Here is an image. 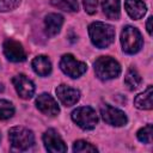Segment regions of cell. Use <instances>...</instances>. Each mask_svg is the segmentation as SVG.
Returning a JSON list of instances; mask_svg holds the SVG:
<instances>
[{"label": "cell", "instance_id": "obj_4", "mask_svg": "<svg viewBox=\"0 0 153 153\" xmlns=\"http://www.w3.org/2000/svg\"><path fill=\"white\" fill-rule=\"evenodd\" d=\"M121 44H122L123 51L126 54L131 55L140 51L143 44V39L140 31L136 27L131 25H127L123 27L121 33Z\"/></svg>", "mask_w": 153, "mask_h": 153}, {"label": "cell", "instance_id": "obj_5", "mask_svg": "<svg viewBox=\"0 0 153 153\" xmlns=\"http://www.w3.org/2000/svg\"><path fill=\"white\" fill-rule=\"evenodd\" d=\"M72 120L84 130H91L98 123L96 110L91 106H80L72 112Z\"/></svg>", "mask_w": 153, "mask_h": 153}, {"label": "cell", "instance_id": "obj_24", "mask_svg": "<svg viewBox=\"0 0 153 153\" xmlns=\"http://www.w3.org/2000/svg\"><path fill=\"white\" fill-rule=\"evenodd\" d=\"M98 0H84V8L88 14H93L97 11Z\"/></svg>", "mask_w": 153, "mask_h": 153}, {"label": "cell", "instance_id": "obj_19", "mask_svg": "<svg viewBox=\"0 0 153 153\" xmlns=\"http://www.w3.org/2000/svg\"><path fill=\"white\" fill-rule=\"evenodd\" d=\"M51 5L66 12H75L79 8L78 0H50Z\"/></svg>", "mask_w": 153, "mask_h": 153}, {"label": "cell", "instance_id": "obj_15", "mask_svg": "<svg viewBox=\"0 0 153 153\" xmlns=\"http://www.w3.org/2000/svg\"><path fill=\"white\" fill-rule=\"evenodd\" d=\"M31 66H32V69L35 71V73L41 75V76H47L51 73V62L44 55L36 56L32 60Z\"/></svg>", "mask_w": 153, "mask_h": 153}, {"label": "cell", "instance_id": "obj_21", "mask_svg": "<svg viewBox=\"0 0 153 153\" xmlns=\"http://www.w3.org/2000/svg\"><path fill=\"white\" fill-rule=\"evenodd\" d=\"M152 134H153V128L152 124H146L141 129H139L136 136L137 140L143 142V143H151L152 142Z\"/></svg>", "mask_w": 153, "mask_h": 153}, {"label": "cell", "instance_id": "obj_10", "mask_svg": "<svg viewBox=\"0 0 153 153\" xmlns=\"http://www.w3.org/2000/svg\"><path fill=\"white\" fill-rule=\"evenodd\" d=\"M2 50L7 60L12 62H23L26 59V53L23 45L14 39H6L2 44Z\"/></svg>", "mask_w": 153, "mask_h": 153}, {"label": "cell", "instance_id": "obj_14", "mask_svg": "<svg viewBox=\"0 0 153 153\" xmlns=\"http://www.w3.org/2000/svg\"><path fill=\"white\" fill-rule=\"evenodd\" d=\"M124 8L129 17L135 20L141 19L147 11V7L142 0H124Z\"/></svg>", "mask_w": 153, "mask_h": 153}, {"label": "cell", "instance_id": "obj_1", "mask_svg": "<svg viewBox=\"0 0 153 153\" xmlns=\"http://www.w3.org/2000/svg\"><path fill=\"white\" fill-rule=\"evenodd\" d=\"M88 35L91 42L97 48L104 49L108 48L115 39V29L112 25L103 23V22H94L88 26Z\"/></svg>", "mask_w": 153, "mask_h": 153}, {"label": "cell", "instance_id": "obj_23", "mask_svg": "<svg viewBox=\"0 0 153 153\" xmlns=\"http://www.w3.org/2000/svg\"><path fill=\"white\" fill-rule=\"evenodd\" d=\"M22 0H0V12H8L17 8Z\"/></svg>", "mask_w": 153, "mask_h": 153}, {"label": "cell", "instance_id": "obj_8", "mask_svg": "<svg viewBox=\"0 0 153 153\" xmlns=\"http://www.w3.org/2000/svg\"><path fill=\"white\" fill-rule=\"evenodd\" d=\"M43 143L45 149L51 153H65L67 151L65 141L55 129H48L43 134Z\"/></svg>", "mask_w": 153, "mask_h": 153}, {"label": "cell", "instance_id": "obj_6", "mask_svg": "<svg viewBox=\"0 0 153 153\" xmlns=\"http://www.w3.org/2000/svg\"><path fill=\"white\" fill-rule=\"evenodd\" d=\"M60 68L66 75L76 79L86 72L87 66L85 62L78 61L72 54H65L60 60Z\"/></svg>", "mask_w": 153, "mask_h": 153}, {"label": "cell", "instance_id": "obj_12", "mask_svg": "<svg viewBox=\"0 0 153 153\" xmlns=\"http://www.w3.org/2000/svg\"><path fill=\"white\" fill-rule=\"evenodd\" d=\"M36 106L41 112L48 116H56L60 112L56 100L49 93H41L36 98Z\"/></svg>", "mask_w": 153, "mask_h": 153}, {"label": "cell", "instance_id": "obj_25", "mask_svg": "<svg viewBox=\"0 0 153 153\" xmlns=\"http://www.w3.org/2000/svg\"><path fill=\"white\" fill-rule=\"evenodd\" d=\"M152 17H149L148 19H147V23H146V27H147V32H148V35H152Z\"/></svg>", "mask_w": 153, "mask_h": 153}, {"label": "cell", "instance_id": "obj_13", "mask_svg": "<svg viewBox=\"0 0 153 153\" xmlns=\"http://www.w3.org/2000/svg\"><path fill=\"white\" fill-rule=\"evenodd\" d=\"M63 24V17L59 13H49L44 18V27L48 36H55L60 32Z\"/></svg>", "mask_w": 153, "mask_h": 153}, {"label": "cell", "instance_id": "obj_17", "mask_svg": "<svg viewBox=\"0 0 153 153\" xmlns=\"http://www.w3.org/2000/svg\"><path fill=\"white\" fill-rule=\"evenodd\" d=\"M120 5L121 0H103L102 1V8L104 14L109 19H118L120 18Z\"/></svg>", "mask_w": 153, "mask_h": 153}, {"label": "cell", "instance_id": "obj_22", "mask_svg": "<svg viewBox=\"0 0 153 153\" xmlns=\"http://www.w3.org/2000/svg\"><path fill=\"white\" fill-rule=\"evenodd\" d=\"M73 151L78 153H85V152H97V148L87 141L78 140L73 145Z\"/></svg>", "mask_w": 153, "mask_h": 153}, {"label": "cell", "instance_id": "obj_16", "mask_svg": "<svg viewBox=\"0 0 153 153\" xmlns=\"http://www.w3.org/2000/svg\"><path fill=\"white\" fill-rule=\"evenodd\" d=\"M152 97H153V88H152V86H148L146 88V91H143L142 93H140L135 97L134 105L140 110H151L153 108Z\"/></svg>", "mask_w": 153, "mask_h": 153}, {"label": "cell", "instance_id": "obj_26", "mask_svg": "<svg viewBox=\"0 0 153 153\" xmlns=\"http://www.w3.org/2000/svg\"><path fill=\"white\" fill-rule=\"evenodd\" d=\"M0 140H1V133H0Z\"/></svg>", "mask_w": 153, "mask_h": 153}, {"label": "cell", "instance_id": "obj_9", "mask_svg": "<svg viewBox=\"0 0 153 153\" xmlns=\"http://www.w3.org/2000/svg\"><path fill=\"white\" fill-rule=\"evenodd\" d=\"M13 86L17 91V93L19 94L20 98L23 99H30L36 91L35 84L24 74H17L13 76L12 79Z\"/></svg>", "mask_w": 153, "mask_h": 153}, {"label": "cell", "instance_id": "obj_20", "mask_svg": "<svg viewBox=\"0 0 153 153\" xmlns=\"http://www.w3.org/2000/svg\"><path fill=\"white\" fill-rule=\"evenodd\" d=\"M14 115V106L6 99H0V121L11 118Z\"/></svg>", "mask_w": 153, "mask_h": 153}, {"label": "cell", "instance_id": "obj_18", "mask_svg": "<svg viewBox=\"0 0 153 153\" xmlns=\"http://www.w3.org/2000/svg\"><path fill=\"white\" fill-rule=\"evenodd\" d=\"M141 81H142V79H141V75L139 74V72L134 68H129L124 76V85L130 91H134L141 85Z\"/></svg>", "mask_w": 153, "mask_h": 153}, {"label": "cell", "instance_id": "obj_7", "mask_svg": "<svg viewBox=\"0 0 153 153\" xmlns=\"http://www.w3.org/2000/svg\"><path fill=\"white\" fill-rule=\"evenodd\" d=\"M100 115L103 117V120L110 124V126H115V127H122L128 122L127 115L124 114V111L114 108L109 104H103L100 108Z\"/></svg>", "mask_w": 153, "mask_h": 153}, {"label": "cell", "instance_id": "obj_11", "mask_svg": "<svg viewBox=\"0 0 153 153\" xmlns=\"http://www.w3.org/2000/svg\"><path fill=\"white\" fill-rule=\"evenodd\" d=\"M55 92L61 104L65 106H72L76 104L78 100L80 99V91L65 84H61L60 86H57Z\"/></svg>", "mask_w": 153, "mask_h": 153}, {"label": "cell", "instance_id": "obj_3", "mask_svg": "<svg viewBox=\"0 0 153 153\" xmlns=\"http://www.w3.org/2000/svg\"><path fill=\"white\" fill-rule=\"evenodd\" d=\"M94 72L100 80H111L121 74V66L110 56H100L94 62Z\"/></svg>", "mask_w": 153, "mask_h": 153}, {"label": "cell", "instance_id": "obj_2", "mask_svg": "<svg viewBox=\"0 0 153 153\" xmlns=\"http://www.w3.org/2000/svg\"><path fill=\"white\" fill-rule=\"evenodd\" d=\"M10 143L13 149L27 151L35 143L33 133L25 127H13L8 130Z\"/></svg>", "mask_w": 153, "mask_h": 153}]
</instances>
